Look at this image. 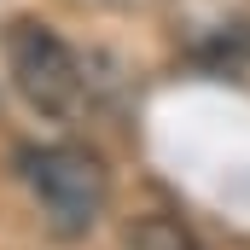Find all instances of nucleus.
<instances>
[{"label":"nucleus","instance_id":"3","mask_svg":"<svg viewBox=\"0 0 250 250\" xmlns=\"http://www.w3.org/2000/svg\"><path fill=\"white\" fill-rule=\"evenodd\" d=\"M128 245L134 250H198L192 233L181 227V221H169V215H146V221L128 233Z\"/></svg>","mask_w":250,"mask_h":250},{"label":"nucleus","instance_id":"4","mask_svg":"<svg viewBox=\"0 0 250 250\" xmlns=\"http://www.w3.org/2000/svg\"><path fill=\"white\" fill-rule=\"evenodd\" d=\"M215 53L221 59H250V23H233V35L215 41Z\"/></svg>","mask_w":250,"mask_h":250},{"label":"nucleus","instance_id":"1","mask_svg":"<svg viewBox=\"0 0 250 250\" xmlns=\"http://www.w3.org/2000/svg\"><path fill=\"white\" fill-rule=\"evenodd\" d=\"M23 181L35 192L47 227L59 239H82L99 215H105V198H111V181L99 169L93 151L82 146H41V151H23Z\"/></svg>","mask_w":250,"mask_h":250},{"label":"nucleus","instance_id":"2","mask_svg":"<svg viewBox=\"0 0 250 250\" xmlns=\"http://www.w3.org/2000/svg\"><path fill=\"white\" fill-rule=\"evenodd\" d=\"M12 76H18L23 99L35 111H47V117H70L82 105V87H87L82 59L64 47L53 29H41V23H23L12 35Z\"/></svg>","mask_w":250,"mask_h":250}]
</instances>
